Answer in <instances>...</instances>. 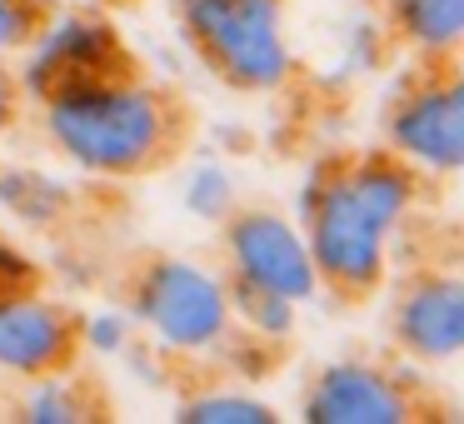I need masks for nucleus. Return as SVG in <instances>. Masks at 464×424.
I'll use <instances>...</instances> for the list:
<instances>
[{"instance_id": "1", "label": "nucleus", "mask_w": 464, "mask_h": 424, "mask_svg": "<svg viewBox=\"0 0 464 424\" xmlns=\"http://www.w3.org/2000/svg\"><path fill=\"white\" fill-rule=\"evenodd\" d=\"M51 150L105 180H145L195 150L200 111L170 81H130L85 101H61L41 111Z\"/></svg>"}, {"instance_id": "2", "label": "nucleus", "mask_w": 464, "mask_h": 424, "mask_svg": "<svg viewBox=\"0 0 464 424\" xmlns=\"http://www.w3.org/2000/svg\"><path fill=\"white\" fill-rule=\"evenodd\" d=\"M300 215L314 290H324L344 310H364V304L380 300L384 280H390V255H384L390 230L350 195L334 155L314 160L310 180L300 190Z\"/></svg>"}, {"instance_id": "3", "label": "nucleus", "mask_w": 464, "mask_h": 424, "mask_svg": "<svg viewBox=\"0 0 464 424\" xmlns=\"http://www.w3.org/2000/svg\"><path fill=\"white\" fill-rule=\"evenodd\" d=\"M115 300L125 304L130 320H140L145 330H155L175 350H215L230 344V304L215 275H205L200 265H190L185 255L170 250H130L111 275Z\"/></svg>"}, {"instance_id": "4", "label": "nucleus", "mask_w": 464, "mask_h": 424, "mask_svg": "<svg viewBox=\"0 0 464 424\" xmlns=\"http://www.w3.org/2000/svg\"><path fill=\"white\" fill-rule=\"evenodd\" d=\"M195 61L240 95H265L290 75L285 0H170Z\"/></svg>"}, {"instance_id": "5", "label": "nucleus", "mask_w": 464, "mask_h": 424, "mask_svg": "<svg viewBox=\"0 0 464 424\" xmlns=\"http://www.w3.org/2000/svg\"><path fill=\"white\" fill-rule=\"evenodd\" d=\"M300 419L310 424H459V410L404 354L330 360L304 380Z\"/></svg>"}, {"instance_id": "6", "label": "nucleus", "mask_w": 464, "mask_h": 424, "mask_svg": "<svg viewBox=\"0 0 464 424\" xmlns=\"http://www.w3.org/2000/svg\"><path fill=\"white\" fill-rule=\"evenodd\" d=\"M145 61L105 15H55V25L31 45V61L21 71L25 101L31 105H61L85 101L101 91H121L130 81H145Z\"/></svg>"}, {"instance_id": "7", "label": "nucleus", "mask_w": 464, "mask_h": 424, "mask_svg": "<svg viewBox=\"0 0 464 424\" xmlns=\"http://www.w3.org/2000/svg\"><path fill=\"white\" fill-rule=\"evenodd\" d=\"M390 150L420 170L454 175L464 165V61L459 51L414 55V65L394 81L384 101Z\"/></svg>"}, {"instance_id": "8", "label": "nucleus", "mask_w": 464, "mask_h": 424, "mask_svg": "<svg viewBox=\"0 0 464 424\" xmlns=\"http://www.w3.org/2000/svg\"><path fill=\"white\" fill-rule=\"evenodd\" d=\"M390 344L420 364H444L464 350V280L454 265H414L390 290Z\"/></svg>"}, {"instance_id": "9", "label": "nucleus", "mask_w": 464, "mask_h": 424, "mask_svg": "<svg viewBox=\"0 0 464 424\" xmlns=\"http://www.w3.org/2000/svg\"><path fill=\"white\" fill-rule=\"evenodd\" d=\"M91 324L81 310L35 294H5L0 300V370L15 380H45L85 364Z\"/></svg>"}, {"instance_id": "10", "label": "nucleus", "mask_w": 464, "mask_h": 424, "mask_svg": "<svg viewBox=\"0 0 464 424\" xmlns=\"http://www.w3.org/2000/svg\"><path fill=\"white\" fill-rule=\"evenodd\" d=\"M220 245L230 255V270L285 300H310L314 294V270L304 240L285 215L270 205H225L220 210Z\"/></svg>"}, {"instance_id": "11", "label": "nucleus", "mask_w": 464, "mask_h": 424, "mask_svg": "<svg viewBox=\"0 0 464 424\" xmlns=\"http://www.w3.org/2000/svg\"><path fill=\"white\" fill-rule=\"evenodd\" d=\"M334 165H340V180L350 185V195L384 230H394L420 200L424 170L414 160H404L400 150H344L334 155Z\"/></svg>"}, {"instance_id": "12", "label": "nucleus", "mask_w": 464, "mask_h": 424, "mask_svg": "<svg viewBox=\"0 0 464 424\" xmlns=\"http://www.w3.org/2000/svg\"><path fill=\"white\" fill-rule=\"evenodd\" d=\"M11 419H25V424H95V419H111L115 404H111V390L101 380L75 364L65 374H45V380H25L21 390L11 394Z\"/></svg>"}, {"instance_id": "13", "label": "nucleus", "mask_w": 464, "mask_h": 424, "mask_svg": "<svg viewBox=\"0 0 464 424\" xmlns=\"http://www.w3.org/2000/svg\"><path fill=\"white\" fill-rule=\"evenodd\" d=\"M384 25L414 55L459 51L464 41V0H380Z\"/></svg>"}, {"instance_id": "14", "label": "nucleus", "mask_w": 464, "mask_h": 424, "mask_svg": "<svg viewBox=\"0 0 464 424\" xmlns=\"http://www.w3.org/2000/svg\"><path fill=\"white\" fill-rule=\"evenodd\" d=\"M220 290H225V304H230V320H240L245 330H255L260 340H285V334H290L295 300H285V294L265 290V284L245 280V275H235V270H225Z\"/></svg>"}, {"instance_id": "15", "label": "nucleus", "mask_w": 464, "mask_h": 424, "mask_svg": "<svg viewBox=\"0 0 464 424\" xmlns=\"http://www.w3.org/2000/svg\"><path fill=\"white\" fill-rule=\"evenodd\" d=\"M175 419H185V424H275L280 414L245 390H200L175 404Z\"/></svg>"}, {"instance_id": "16", "label": "nucleus", "mask_w": 464, "mask_h": 424, "mask_svg": "<svg viewBox=\"0 0 464 424\" xmlns=\"http://www.w3.org/2000/svg\"><path fill=\"white\" fill-rule=\"evenodd\" d=\"M0 200L11 205L15 215H25L31 225H55L65 215L71 220L75 200L65 185L45 180V175H31V170H11V175H0Z\"/></svg>"}, {"instance_id": "17", "label": "nucleus", "mask_w": 464, "mask_h": 424, "mask_svg": "<svg viewBox=\"0 0 464 424\" xmlns=\"http://www.w3.org/2000/svg\"><path fill=\"white\" fill-rule=\"evenodd\" d=\"M61 15V0H0V61L31 51Z\"/></svg>"}, {"instance_id": "18", "label": "nucleus", "mask_w": 464, "mask_h": 424, "mask_svg": "<svg viewBox=\"0 0 464 424\" xmlns=\"http://www.w3.org/2000/svg\"><path fill=\"white\" fill-rule=\"evenodd\" d=\"M25 85H21V71H11V65L0 61V135H11L21 130L25 120Z\"/></svg>"}]
</instances>
